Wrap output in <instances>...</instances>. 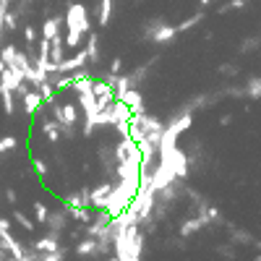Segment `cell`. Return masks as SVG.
Returning <instances> with one entry per match:
<instances>
[{"mask_svg":"<svg viewBox=\"0 0 261 261\" xmlns=\"http://www.w3.org/2000/svg\"><path fill=\"white\" fill-rule=\"evenodd\" d=\"M3 68H5V65H3V60H0V71H3Z\"/></svg>","mask_w":261,"mask_h":261,"instance_id":"cell-30","label":"cell"},{"mask_svg":"<svg viewBox=\"0 0 261 261\" xmlns=\"http://www.w3.org/2000/svg\"><path fill=\"white\" fill-rule=\"evenodd\" d=\"M3 261H18V259H13V256H11V259H3Z\"/></svg>","mask_w":261,"mask_h":261,"instance_id":"cell-29","label":"cell"},{"mask_svg":"<svg viewBox=\"0 0 261 261\" xmlns=\"http://www.w3.org/2000/svg\"><path fill=\"white\" fill-rule=\"evenodd\" d=\"M60 24H63V18H58V16L47 18V21L42 24V37H44V40H52L55 34H63L60 32Z\"/></svg>","mask_w":261,"mask_h":261,"instance_id":"cell-11","label":"cell"},{"mask_svg":"<svg viewBox=\"0 0 261 261\" xmlns=\"http://www.w3.org/2000/svg\"><path fill=\"white\" fill-rule=\"evenodd\" d=\"M120 102H123L130 113H144V97H141V91H138L136 87H130L128 91H123Z\"/></svg>","mask_w":261,"mask_h":261,"instance_id":"cell-5","label":"cell"},{"mask_svg":"<svg viewBox=\"0 0 261 261\" xmlns=\"http://www.w3.org/2000/svg\"><path fill=\"white\" fill-rule=\"evenodd\" d=\"M87 60L89 65H99V40H97V34H89V42H87Z\"/></svg>","mask_w":261,"mask_h":261,"instance_id":"cell-9","label":"cell"},{"mask_svg":"<svg viewBox=\"0 0 261 261\" xmlns=\"http://www.w3.org/2000/svg\"><path fill=\"white\" fill-rule=\"evenodd\" d=\"M199 3H201V5H209V3H212V0H199Z\"/></svg>","mask_w":261,"mask_h":261,"instance_id":"cell-28","label":"cell"},{"mask_svg":"<svg viewBox=\"0 0 261 261\" xmlns=\"http://www.w3.org/2000/svg\"><path fill=\"white\" fill-rule=\"evenodd\" d=\"M34 170H37V175H40V178H44L50 167H47V162H44V160H34Z\"/></svg>","mask_w":261,"mask_h":261,"instance_id":"cell-23","label":"cell"},{"mask_svg":"<svg viewBox=\"0 0 261 261\" xmlns=\"http://www.w3.org/2000/svg\"><path fill=\"white\" fill-rule=\"evenodd\" d=\"M24 40H26V44H34L37 32H34V26H32V24H26V26H24Z\"/></svg>","mask_w":261,"mask_h":261,"instance_id":"cell-22","label":"cell"},{"mask_svg":"<svg viewBox=\"0 0 261 261\" xmlns=\"http://www.w3.org/2000/svg\"><path fill=\"white\" fill-rule=\"evenodd\" d=\"M34 248L40 251V254H50V251H60V246H58V238H52V235L42 238V240H34Z\"/></svg>","mask_w":261,"mask_h":261,"instance_id":"cell-14","label":"cell"},{"mask_svg":"<svg viewBox=\"0 0 261 261\" xmlns=\"http://www.w3.org/2000/svg\"><path fill=\"white\" fill-rule=\"evenodd\" d=\"M63 21H65V26H68V34H76V37L89 34V29H91L89 13H87V5L84 3H68Z\"/></svg>","mask_w":261,"mask_h":261,"instance_id":"cell-1","label":"cell"},{"mask_svg":"<svg viewBox=\"0 0 261 261\" xmlns=\"http://www.w3.org/2000/svg\"><path fill=\"white\" fill-rule=\"evenodd\" d=\"M144 34H146L154 44H170L175 37H178V29H175L173 24L162 21V18H152V24L144 29Z\"/></svg>","mask_w":261,"mask_h":261,"instance_id":"cell-2","label":"cell"},{"mask_svg":"<svg viewBox=\"0 0 261 261\" xmlns=\"http://www.w3.org/2000/svg\"><path fill=\"white\" fill-rule=\"evenodd\" d=\"M13 219L18 222V225H21L26 232H34V222L29 219V217H26V214L21 212V209H13Z\"/></svg>","mask_w":261,"mask_h":261,"instance_id":"cell-17","label":"cell"},{"mask_svg":"<svg viewBox=\"0 0 261 261\" xmlns=\"http://www.w3.org/2000/svg\"><path fill=\"white\" fill-rule=\"evenodd\" d=\"M246 3H248V0H230V3H227V5H222L219 11H222V13H225V11H235V8H243Z\"/></svg>","mask_w":261,"mask_h":261,"instance_id":"cell-24","label":"cell"},{"mask_svg":"<svg viewBox=\"0 0 261 261\" xmlns=\"http://www.w3.org/2000/svg\"><path fill=\"white\" fill-rule=\"evenodd\" d=\"M5 199L11 201V204H16V199H18V196H16V191H13V188H8V191H5Z\"/></svg>","mask_w":261,"mask_h":261,"instance_id":"cell-26","label":"cell"},{"mask_svg":"<svg viewBox=\"0 0 261 261\" xmlns=\"http://www.w3.org/2000/svg\"><path fill=\"white\" fill-rule=\"evenodd\" d=\"M21 105H24L26 115H34V113H40V107H42V97L37 94V89H29L21 94Z\"/></svg>","mask_w":261,"mask_h":261,"instance_id":"cell-6","label":"cell"},{"mask_svg":"<svg viewBox=\"0 0 261 261\" xmlns=\"http://www.w3.org/2000/svg\"><path fill=\"white\" fill-rule=\"evenodd\" d=\"M0 99H3V113H5V115H13V110H16L13 89H8L5 84H0Z\"/></svg>","mask_w":261,"mask_h":261,"instance_id":"cell-12","label":"cell"},{"mask_svg":"<svg viewBox=\"0 0 261 261\" xmlns=\"http://www.w3.org/2000/svg\"><path fill=\"white\" fill-rule=\"evenodd\" d=\"M199 21H204V13H201V11H199V13H193L191 18H185V21H183V24H178L175 29H178V34H180V32H188V29H193V26L199 24Z\"/></svg>","mask_w":261,"mask_h":261,"instance_id":"cell-16","label":"cell"},{"mask_svg":"<svg viewBox=\"0 0 261 261\" xmlns=\"http://www.w3.org/2000/svg\"><path fill=\"white\" fill-rule=\"evenodd\" d=\"M16 146H18V138H16V136H3V138H0V154L13 152Z\"/></svg>","mask_w":261,"mask_h":261,"instance_id":"cell-18","label":"cell"},{"mask_svg":"<svg viewBox=\"0 0 261 261\" xmlns=\"http://www.w3.org/2000/svg\"><path fill=\"white\" fill-rule=\"evenodd\" d=\"M65 207H89V191L81 188L79 193H73L65 199Z\"/></svg>","mask_w":261,"mask_h":261,"instance_id":"cell-15","label":"cell"},{"mask_svg":"<svg viewBox=\"0 0 261 261\" xmlns=\"http://www.w3.org/2000/svg\"><path fill=\"white\" fill-rule=\"evenodd\" d=\"M246 94H248V97H254V99H259V94H261V81H259V76H254V79L248 81Z\"/></svg>","mask_w":261,"mask_h":261,"instance_id":"cell-19","label":"cell"},{"mask_svg":"<svg viewBox=\"0 0 261 261\" xmlns=\"http://www.w3.org/2000/svg\"><path fill=\"white\" fill-rule=\"evenodd\" d=\"M110 191H113V183H99L97 188H91V191H89V207H94V209H105Z\"/></svg>","mask_w":261,"mask_h":261,"instance_id":"cell-4","label":"cell"},{"mask_svg":"<svg viewBox=\"0 0 261 261\" xmlns=\"http://www.w3.org/2000/svg\"><path fill=\"white\" fill-rule=\"evenodd\" d=\"M207 214H201V217H196V219H188V222H183L180 225V235L183 238H188V235H193V232H199L204 225H207Z\"/></svg>","mask_w":261,"mask_h":261,"instance_id":"cell-8","label":"cell"},{"mask_svg":"<svg viewBox=\"0 0 261 261\" xmlns=\"http://www.w3.org/2000/svg\"><path fill=\"white\" fill-rule=\"evenodd\" d=\"M102 248H105V246H102L97 238H87V240H81V243L76 246V254L79 256H94L97 251H102Z\"/></svg>","mask_w":261,"mask_h":261,"instance_id":"cell-7","label":"cell"},{"mask_svg":"<svg viewBox=\"0 0 261 261\" xmlns=\"http://www.w3.org/2000/svg\"><path fill=\"white\" fill-rule=\"evenodd\" d=\"M63 60V34H55L50 40V63L58 65Z\"/></svg>","mask_w":261,"mask_h":261,"instance_id":"cell-10","label":"cell"},{"mask_svg":"<svg viewBox=\"0 0 261 261\" xmlns=\"http://www.w3.org/2000/svg\"><path fill=\"white\" fill-rule=\"evenodd\" d=\"M120 71H123V60H120V58H113V60H110V73H113V76H118Z\"/></svg>","mask_w":261,"mask_h":261,"instance_id":"cell-25","label":"cell"},{"mask_svg":"<svg viewBox=\"0 0 261 261\" xmlns=\"http://www.w3.org/2000/svg\"><path fill=\"white\" fill-rule=\"evenodd\" d=\"M232 123V115H222L219 118V126H230Z\"/></svg>","mask_w":261,"mask_h":261,"instance_id":"cell-27","label":"cell"},{"mask_svg":"<svg viewBox=\"0 0 261 261\" xmlns=\"http://www.w3.org/2000/svg\"><path fill=\"white\" fill-rule=\"evenodd\" d=\"M37 261H63V251H50V254H40Z\"/></svg>","mask_w":261,"mask_h":261,"instance_id":"cell-21","label":"cell"},{"mask_svg":"<svg viewBox=\"0 0 261 261\" xmlns=\"http://www.w3.org/2000/svg\"><path fill=\"white\" fill-rule=\"evenodd\" d=\"M89 60H87V52L79 50L73 58H63L55 68H58V73H71V71H79V68H87Z\"/></svg>","mask_w":261,"mask_h":261,"instance_id":"cell-3","label":"cell"},{"mask_svg":"<svg viewBox=\"0 0 261 261\" xmlns=\"http://www.w3.org/2000/svg\"><path fill=\"white\" fill-rule=\"evenodd\" d=\"M110 261H115V259H110Z\"/></svg>","mask_w":261,"mask_h":261,"instance_id":"cell-31","label":"cell"},{"mask_svg":"<svg viewBox=\"0 0 261 261\" xmlns=\"http://www.w3.org/2000/svg\"><path fill=\"white\" fill-rule=\"evenodd\" d=\"M47 214H50L47 204H42V201H34V217H37V222H44V219H47Z\"/></svg>","mask_w":261,"mask_h":261,"instance_id":"cell-20","label":"cell"},{"mask_svg":"<svg viewBox=\"0 0 261 261\" xmlns=\"http://www.w3.org/2000/svg\"><path fill=\"white\" fill-rule=\"evenodd\" d=\"M42 133L47 136L52 144H58L60 141V126H58V120H42Z\"/></svg>","mask_w":261,"mask_h":261,"instance_id":"cell-13","label":"cell"}]
</instances>
